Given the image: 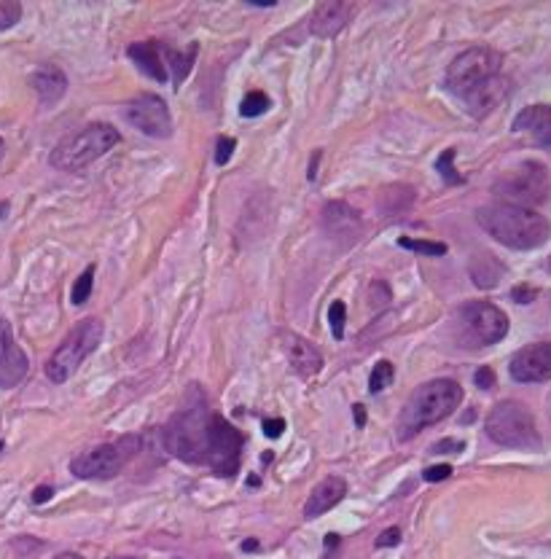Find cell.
<instances>
[{
    "instance_id": "obj_1",
    "label": "cell",
    "mask_w": 551,
    "mask_h": 559,
    "mask_svg": "<svg viewBox=\"0 0 551 559\" xmlns=\"http://www.w3.org/2000/svg\"><path fill=\"white\" fill-rule=\"evenodd\" d=\"M476 221L490 237L511 250H535L551 237V224L540 213L506 202L479 208Z\"/></svg>"
},
{
    "instance_id": "obj_2",
    "label": "cell",
    "mask_w": 551,
    "mask_h": 559,
    "mask_svg": "<svg viewBox=\"0 0 551 559\" xmlns=\"http://www.w3.org/2000/svg\"><path fill=\"white\" fill-rule=\"evenodd\" d=\"M210 417H213V412L208 406L205 393L200 388H194L192 396H189V406H180L177 414L169 420V425L164 430L167 449L183 462L205 465Z\"/></svg>"
},
{
    "instance_id": "obj_3",
    "label": "cell",
    "mask_w": 551,
    "mask_h": 559,
    "mask_svg": "<svg viewBox=\"0 0 551 559\" xmlns=\"http://www.w3.org/2000/svg\"><path fill=\"white\" fill-rule=\"evenodd\" d=\"M463 401V388L452 380H433L420 385L398 417V438H414L422 428L446 420Z\"/></svg>"
},
{
    "instance_id": "obj_4",
    "label": "cell",
    "mask_w": 551,
    "mask_h": 559,
    "mask_svg": "<svg viewBox=\"0 0 551 559\" xmlns=\"http://www.w3.org/2000/svg\"><path fill=\"white\" fill-rule=\"evenodd\" d=\"M119 140H122V135L111 124H89V127L78 130L75 135L59 140V146L51 151L49 161H51V167H57L62 172H78V169L89 167L91 161H98L100 156H106L114 146H119Z\"/></svg>"
},
{
    "instance_id": "obj_5",
    "label": "cell",
    "mask_w": 551,
    "mask_h": 559,
    "mask_svg": "<svg viewBox=\"0 0 551 559\" xmlns=\"http://www.w3.org/2000/svg\"><path fill=\"white\" fill-rule=\"evenodd\" d=\"M103 342V323L98 318H86L81 320L67 336L65 342L54 350V355L46 360V377L54 382V385H62L67 382L78 366L98 350V344Z\"/></svg>"
},
{
    "instance_id": "obj_6",
    "label": "cell",
    "mask_w": 551,
    "mask_h": 559,
    "mask_svg": "<svg viewBox=\"0 0 551 559\" xmlns=\"http://www.w3.org/2000/svg\"><path fill=\"white\" fill-rule=\"evenodd\" d=\"M503 73V57L500 51L490 46H471L463 54H457L452 65L446 67V89L457 98H466L468 91L482 86L484 81Z\"/></svg>"
},
{
    "instance_id": "obj_7",
    "label": "cell",
    "mask_w": 551,
    "mask_h": 559,
    "mask_svg": "<svg viewBox=\"0 0 551 559\" xmlns=\"http://www.w3.org/2000/svg\"><path fill=\"white\" fill-rule=\"evenodd\" d=\"M487 436L508 449H535L540 444L535 417L522 401H500L487 417Z\"/></svg>"
},
{
    "instance_id": "obj_8",
    "label": "cell",
    "mask_w": 551,
    "mask_h": 559,
    "mask_svg": "<svg viewBox=\"0 0 551 559\" xmlns=\"http://www.w3.org/2000/svg\"><path fill=\"white\" fill-rule=\"evenodd\" d=\"M492 192L506 205L532 210V205H540V202L548 200V192H551L548 169L540 161H522L495 183Z\"/></svg>"
},
{
    "instance_id": "obj_9",
    "label": "cell",
    "mask_w": 551,
    "mask_h": 559,
    "mask_svg": "<svg viewBox=\"0 0 551 559\" xmlns=\"http://www.w3.org/2000/svg\"><path fill=\"white\" fill-rule=\"evenodd\" d=\"M140 452L138 436H124L98 449H89L70 460V471L78 479H114L124 465Z\"/></svg>"
},
{
    "instance_id": "obj_10",
    "label": "cell",
    "mask_w": 551,
    "mask_h": 559,
    "mask_svg": "<svg viewBox=\"0 0 551 559\" xmlns=\"http://www.w3.org/2000/svg\"><path fill=\"white\" fill-rule=\"evenodd\" d=\"M457 331H460V342L468 347L498 344L508 334V318L490 302H471L457 312Z\"/></svg>"
},
{
    "instance_id": "obj_11",
    "label": "cell",
    "mask_w": 551,
    "mask_h": 559,
    "mask_svg": "<svg viewBox=\"0 0 551 559\" xmlns=\"http://www.w3.org/2000/svg\"><path fill=\"white\" fill-rule=\"evenodd\" d=\"M240 457H242V433L221 414H213L208 428L205 465H210L218 476H234L240 468Z\"/></svg>"
},
{
    "instance_id": "obj_12",
    "label": "cell",
    "mask_w": 551,
    "mask_h": 559,
    "mask_svg": "<svg viewBox=\"0 0 551 559\" xmlns=\"http://www.w3.org/2000/svg\"><path fill=\"white\" fill-rule=\"evenodd\" d=\"M124 119L140 130L143 135L148 138H169L172 135V119H169V111L164 106L161 98L156 95H140L135 98L127 108H124Z\"/></svg>"
},
{
    "instance_id": "obj_13",
    "label": "cell",
    "mask_w": 551,
    "mask_h": 559,
    "mask_svg": "<svg viewBox=\"0 0 551 559\" xmlns=\"http://www.w3.org/2000/svg\"><path fill=\"white\" fill-rule=\"evenodd\" d=\"M508 374L514 382L532 385L551 380V342H535L514 352L508 363Z\"/></svg>"
},
{
    "instance_id": "obj_14",
    "label": "cell",
    "mask_w": 551,
    "mask_h": 559,
    "mask_svg": "<svg viewBox=\"0 0 551 559\" xmlns=\"http://www.w3.org/2000/svg\"><path fill=\"white\" fill-rule=\"evenodd\" d=\"M28 355L17 344L12 326L6 320H0V388H17L28 377Z\"/></svg>"
},
{
    "instance_id": "obj_15",
    "label": "cell",
    "mask_w": 551,
    "mask_h": 559,
    "mask_svg": "<svg viewBox=\"0 0 551 559\" xmlns=\"http://www.w3.org/2000/svg\"><path fill=\"white\" fill-rule=\"evenodd\" d=\"M508 89H511V81L500 73V75H495V78L484 81L482 86H476L474 91H468V95H466V98H460V100L466 103V108H468V114H471V116L484 119L487 114H492V111H495V108L506 100Z\"/></svg>"
},
{
    "instance_id": "obj_16",
    "label": "cell",
    "mask_w": 551,
    "mask_h": 559,
    "mask_svg": "<svg viewBox=\"0 0 551 559\" xmlns=\"http://www.w3.org/2000/svg\"><path fill=\"white\" fill-rule=\"evenodd\" d=\"M130 59L140 67V73H146L148 78L164 83L169 78L167 73V62H164V43L159 41H138L130 46Z\"/></svg>"
},
{
    "instance_id": "obj_17",
    "label": "cell",
    "mask_w": 551,
    "mask_h": 559,
    "mask_svg": "<svg viewBox=\"0 0 551 559\" xmlns=\"http://www.w3.org/2000/svg\"><path fill=\"white\" fill-rule=\"evenodd\" d=\"M30 86L35 89V95L38 100L51 108L57 106L62 98H65V91H67V75L57 67V65H41L33 75H30Z\"/></svg>"
},
{
    "instance_id": "obj_18",
    "label": "cell",
    "mask_w": 551,
    "mask_h": 559,
    "mask_svg": "<svg viewBox=\"0 0 551 559\" xmlns=\"http://www.w3.org/2000/svg\"><path fill=\"white\" fill-rule=\"evenodd\" d=\"M352 6L344 0H326L312 14V35L318 38H334L347 22H350Z\"/></svg>"
},
{
    "instance_id": "obj_19",
    "label": "cell",
    "mask_w": 551,
    "mask_h": 559,
    "mask_svg": "<svg viewBox=\"0 0 551 559\" xmlns=\"http://www.w3.org/2000/svg\"><path fill=\"white\" fill-rule=\"evenodd\" d=\"M323 229L336 240L352 242L360 232V216L347 202H328L323 210Z\"/></svg>"
},
{
    "instance_id": "obj_20",
    "label": "cell",
    "mask_w": 551,
    "mask_h": 559,
    "mask_svg": "<svg viewBox=\"0 0 551 559\" xmlns=\"http://www.w3.org/2000/svg\"><path fill=\"white\" fill-rule=\"evenodd\" d=\"M344 495H347V482H344V479H339V476L323 479V482L312 490V495H310V500H307V506H304V516H307V519L323 516V514L331 511L336 503H342Z\"/></svg>"
},
{
    "instance_id": "obj_21",
    "label": "cell",
    "mask_w": 551,
    "mask_h": 559,
    "mask_svg": "<svg viewBox=\"0 0 551 559\" xmlns=\"http://www.w3.org/2000/svg\"><path fill=\"white\" fill-rule=\"evenodd\" d=\"M514 132H527L538 146H551V106H530L514 119Z\"/></svg>"
},
{
    "instance_id": "obj_22",
    "label": "cell",
    "mask_w": 551,
    "mask_h": 559,
    "mask_svg": "<svg viewBox=\"0 0 551 559\" xmlns=\"http://www.w3.org/2000/svg\"><path fill=\"white\" fill-rule=\"evenodd\" d=\"M286 355L299 377H315L323 368V355L315 344H310L302 336H286Z\"/></svg>"
},
{
    "instance_id": "obj_23",
    "label": "cell",
    "mask_w": 551,
    "mask_h": 559,
    "mask_svg": "<svg viewBox=\"0 0 551 559\" xmlns=\"http://www.w3.org/2000/svg\"><path fill=\"white\" fill-rule=\"evenodd\" d=\"M194 59H197V46H192L189 51H177V49L164 46L167 73H169V78H172L175 86H180L183 81H186V75H189L192 67H194Z\"/></svg>"
},
{
    "instance_id": "obj_24",
    "label": "cell",
    "mask_w": 551,
    "mask_h": 559,
    "mask_svg": "<svg viewBox=\"0 0 551 559\" xmlns=\"http://www.w3.org/2000/svg\"><path fill=\"white\" fill-rule=\"evenodd\" d=\"M272 108V100H269V95L266 91H248L245 95V100H242V106H240V114L245 116V119H253V116H264L266 111Z\"/></svg>"
},
{
    "instance_id": "obj_25",
    "label": "cell",
    "mask_w": 551,
    "mask_h": 559,
    "mask_svg": "<svg viewBox=\"0 0 551 559\" xmlns=\"http://www.w3.org/2000/svg\"><path fill=\"white\" fill-rule=\"evenodd\" d=\"M393 377H396L393 363H390V360H380V363L374 366V371H372V377H369V390H372L374 396L382 393L385 388L393 385Z\"/></svg>"
},
{
    "instance_id": "obj_26",
    "label": "cell",
    "mask_w": 551,
    "mask_h": 559,
    "mask_svg": "<svg viewBox=\"0 0 551 559\" xmlns=\"http://www.w3.org/2000/svg\"><path fill=\"white\" fill-rule=\"evenodd\" d=\"M398 245H401V248H406V250L422 253V256H444V253H446V245H444V242H433V240L401 237V240H398Z\"/></svg>"
},
{
    "instance_id": "obj_27",
    "label": "cell",
    "mask_w": 551,
    "mask_h": 559,
    "mask_svg": "<svg viewBox=\"0 0 551 559\" xmlns=\"http://www.w3.org/2000/svg\"><path fill=\"white\" fill-rule=\"evenodd\" d=\"M91 283H95V266H86L83 274L75 280V286H73V294H70L73 304H86V302H89V296H91Z\"/></svg>"
},
{
    "instance_id": "obj_28",
    "label": "cell",
    "mask_w": 551,
    "mask_h": 559,
    "mask_svg": "<svg viewBox=\"0 0 551 559\" xmlns=\"http://www.w3.org/2000/svg\"><path fill=\"white\" fill-rule=\"evenodd\" d=\"M454 148H446L438 159H436V169L441 172V177L446 180V183H463V175H457V169H454Z\"/></svg>"
},
{
    "instance_id": "obj_29",
    "label": "cell",
    "mask_w": 551,
    "mask_h": 559,
    "mask_svg": "<svg viewBox=\"0 0 551 559\" xmlns=\"http://www.w3.org/2000/svg\"><path fill=\"white\" fill-rule=\"evenodd\" d=\"M328 323H331L334 339H342L344 336V323H347V304L344 302H334L328 307Z\"/></svg>"
},
{
    "instance_id": "obj_30",
    "label": "cell",
    "mask_w": 551,
    "mask_h": 559,
    "mask_svg": "<svg viewBox=\"0 0 551 559\" xmlns=\"http://www.w3.org/2000/svg\"><path fill=\"white\" fill-rule=\"evenodd\" d=\"M20 17H22V6L17 0H4V4H0V33L14 28L20 22Z\"/></svg>"
},
{
    "instance_id": "obj_31",
    "label": "cell",
    "mask_w": 551,
    "mask_h": 559,
    "mask_svg": "<svg viewBox=\"0 0 551 559\" xmlns=\"http://www.w3.org/2000/svg\"><path fill=\"white\" fill-rule=\"evenodd\" d=\"M232 154H234V140L232 138H218V143H216V164L218 167L229 164Z\"/></svg>"
},
{
    "instance_id": "obj_32",
    "label": "cell",
    "mask_w": 551,
    "mask_h": 559,
    "mask_svg": "<svg viewBox=\"0 0 551 559\" xmlns=\"http://www.w3.org/2000/svg\"><path fill=\"white\" fill-rule=\"evenodd\" d=\"M425 482H430V484H436V482H444V479H449L452 476V465H430V468H425Z\"/></svg>"
},
{
    "instance_id": "obj_33",
    "label": "cell",
    "mask_w": 551,
    "mask_h": 559,
    "mask_svg": "<svg viewBox=\"0 0 551 559\" xmlns=\"http://www.w3.org/2000/svg\"><path fill=\"white\" fill-rule=\"evenodd\" d=\"M476 388H482V390H490L492 385H495V371L490 368V366H482L479 371H476Z\"/></svg>"
},
{
    "instance_id": "obj_34",
    "label": "cell",
    "mask_w": 551,
    "mask_h": 559,
    "mask_svg": "<svg viewBox=\"0 0 551 559\" xmlns=\"http://www.w3.org/2000/svg\"><path fill=\"white\" fill-rule=\"evenodd\" d=\"M283 430H286V420H264V436L266 438H280L283 436Z\"/></svg>"
},
{
    "instance_id": "obj_35",
    "label": "cell",
    "mask_w": 551,
    "mask_h": 559,
    "mask_svg": "<svg viewBox=\"0 0 551 559\" xmlns=\"http://www.w3.org/2000/svg\"><path fill=\"white\" fill-rule=\"evenodd\" d=\"M398 540H401V530H398V527H390V530H385V532L377 538V546H380V548H388V546H398Z\"/></svg>"
},
{
    "instance_id": "obj_36",
    "label": "cell",
    "mask_w": 551,
    "mask_h": 559,
    "mask_svg": "<svg viewBox=\"0 0 551 559\" xmlns=\"http://www.w3.org/2000/svg\"><path fill=\"white\" fill-rule=\"evenodd\" d=\"M446 449L460 452V449H463V441H449V438H446V441H438V444L433 446V454H444Z\"/></svg>"
},
{
    "instance_id": "obj_37",
    "label": "cell",
    "mask_w": 551,
    "mask_h": 559,
    "mask_svg": "<svg viewBox=\"0 0 551 559\" xmlns=\"http://www.w3.org/2000/svg\"><path fill=\"white\" fill-rule=\"evenodd\" d=\"M511 296H514L519 304H527V302H532L535 291H530V288H514V291H511Z\"/></svg>"
},
{
    "instance_id": "obj_38",
    "label": "cell",
    "mask_w": 551,
    "mask_h": 559,
    "mask_svg": "<svg viewBox=\"0 0 551 559\" xmlns=\"http://www.w3.org/2000/svg\"><path fill=\"white\" fill-rule=\"evenodd\" d=\"M51 495H54V490H51V487H38V490L33 492V503H46Z\"/></svg>"
},
{
    "instance_id": "obj_39",
    "label": "cell",
    "mask_w": 551,
    "mask_h": 559,
    "mask_svg": "<svg viewBox=\"0 0 551 559\" xmlns=\"http://www.w3.org/2000/svg\"><path fill=\"white\" fill-rule=\"evenodd\" d=\"M352 414H355V425L363 428V425H366V406L355 404V406H352Z\"/></svg>"
},
{
    "instance_id": "obj_40",
    "label": "cell",
    "mask_w": 551,
    "mask_h": 559,
    "mask_svg": "<svg viewBox=\"0 0 551 559\" xmlns=\"http://www.w3.org/2000/svg\"><path fill=\"white\" fill-rule=\"evenodd\" d=\"M318 161H320V151H315V154H312V161H310V172H307V177H310V180H315V175H318V172H315V169H318Z\"/></svg>"
},
{
    "instance_id": "obj_41",
    "label": "cell",
    "mask_w": 551,
    "mask_h": 559,
    "mask_svg": "<svg viewBox=\"0 0 551 559\" xmlns=\"http://www.w3.org/2000/svg\"><path fill=\"white\" fill-rule=\"evenodd\" d=\"M336 543H339V535H334V532H331V535H326V548H334Z\"/></svg>"
},
{
    "instance_id": "obj_42",
    "label": "cell",
    "mask_w": 551,
    "mask_h": 559,
    "mask_svg": "<svg viewBox=\"0 0 551 559\" xmlns=\"http://www.w3.org/2000/svg\"><path fill=\"white\" fill-rule=\"evenodd\" d=\"M9 216V202H0V221Z\"/></svg>"
},
{
    "instance_id": "obj_43",
    "label": "cell",
    "mask_w": 551,
    "mask_h": 559,
    "mask_svg": "<svg viewBox=\"0 0 551 559\" xmlns=\"http://www.w3.org/2000/svg\"><path fill=\"white\" fill-rule=\"evenodd\" d=\"M242 548H245V551H256V548H258V543H256V540H245V543H242Z\"/></svg>"
},
{
    "instance_id": "obj_44",
    "label": "cell",
    "mask_w": 551,
    "mask_h": 559,
    "mask_svg": "<svg viewBox=\"0 0 551 559\" xmlns=\"http://www.w3.org/2000/svg\"><path fill=\"white\" fill-rule=\"evenodd\" d=\"M57 559H81V556L78 554H59Z\"/></svg>"
},
{
    "instance_id": "obj_45",
    "label": "cell",
    "mask_w": 551,
    "mask_h": 559,
    "mask_svg": "<svg viewBox=\"0 0 551 559\" xmlns=\"http://www.w3.org/2000/svg\"><path fill=\"white\" fill-rule=\"evenodd\" d=\"M4 151H6V143H4V140H0V156H4Z\"/></svg>"
}]
</instances>
